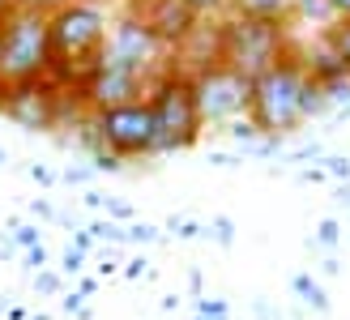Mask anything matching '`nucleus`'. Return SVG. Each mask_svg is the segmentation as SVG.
I'll return each mask as SVG.
<instances>
[{
    "mask_svg": "<svg viewBox=\"0 0 350 320\" xmlns=\"http://www.w3.org/2000/svg\"><path fill=\"white\" fill-rule=\"evenodd\" d=\"M107 13L90 0H68L51 13V81L60 90L81 94V85L90 81L98 68L103 43H107Z\"/></svg>",
    "mask_w": 350,
    "mask_h": 320,
    "instance_id": "f257e3e1",
    "label": "nucleus"
},
{
    "mask_svg": "<svg viewBox=\"0 0 350 320\" xmlns=\"http://www.w3.org/2000/svg\"><path fill=\"white\" fill-rule=\"evenodd\" d=\"M304 85H308V64L304 51L291 47L273 68L252 77V103L248 116L265 137H286L304 124Z\"/></svg>",
    "mask_w": 350,
    "mask_h": 320,
    "instance_id": "f03ea898",
    "label": "nucleus"
},
{
    "mask_svg": "<svg viewBox=\"0 0 350 320\" xmlns=\"http://www.w3.org/2000/svg\"><path fill=\"white\" fill-rule=\"evenodd\" d=\"M51 73V13L17 5L0 22V77L34 81Z\"/></svg>",
    "mask_w": 350,
    "mask_h": 320,
    "instance_id": "7ed1b4c3",
    "label": "nucleus"
},
{
    "mask_svg": "<svg viewBox=\"0 0 350 320\" xmlns=\"http://www.w3.org/2000/svg\"><path fill=\"white\" fill-rule=\"evenodd\" d=\"M286 26L291 22H273V17L226 13L222 17V60L239 68L243 77H260L295 47Z\"/></svg>",
    "mask_w": 350,
    "mask_h": 320,
    "instance_id": "20e7f679",
    "label": "nucleus"
},
{
    "mask_svg": "<svg viewBox=\"0 0 350 320\" xmlns=\"http://www.w3.org/2000/svg\"><path fill=\"white\" fill-rule=\"evenodd\" d=\"M150 107H154V129H159V154H175L197 146L205 133L201 107H197V85L184 68H167V73L150 85Z\"/></svg>",
    "mask_w": 350,
    "mask_h": 320,
    "instance_id": "39448f33",
    "label": "nucleus"
},
{
    "mask_svg": "<svg viewBox=\"0 0 350 320\" xmlns=\"http://www.w3.org/2000/svg\"><path fill=\"white\" fill-rule=\"evenodd\" d=\"M167 43L154 34L137 13H129V17H120V22H111L107 26V43H103V64H120V68H129V73H137V77H146L150 85L159 81L167 68H175L171 60H167Z\"/></svg>",
    "mask_w": 350,
    "mask_h": 320,
    "instance_id": "423d86ee",
    "label": "nucleus"
},
{
    "mask_svg": "<svg viewBox=\"0 0 350 320\" xmlns=\"http://www.w3.org/2000/svg\"><path fill=\"white\" fill-rule=\"evenodd\" d=\"M90 120H94L98 146L111 150L120 163H124V158H150V154H159V129H154L150 98H133V103L107 107V111H90Z\"/></svg>",
    "mask_w": 350,
    "mask_h": 320,
    "instance_id": "0eeeda50",
    "label": "nucleus"
},
{
    "mask_svg": "<svg viewBox=\"0 0 350 320\" xmlns=\"http://www.w3.org/2000/svg\"><path fill=\"white\" fill-rule=\"evenodd\" d=\"M192 85H197V107L205 129H226L231 120L248 116L252 103V77H243L239 68H231L226 60H214L192 73Z\"/></svg>",
    "mask_w": 350,
    "mask_h": 320,
    "instance_id": "6e6552de",
    "label": "nucleus"
},
{
    "mask_svg": "<svg viewBox=\"0 0 350 320\" xmlns=\"http://www.w3.org/2000/svg\"><path fill=\"white\" fill-rule=\"evenodd\" d=\"M73 90H60L51 77H34V81H5V98H0V116L13 120L26 133H51L64 116V107Z\"/></svg>",
    "mask_w": 350,
    "mask_h": 320,
    "instance_id": "1a4fd4ad",
    "label": "nucleus"
},
{
    "mask_svg": "<svg viewBox=\"0 0 350 320\" xmlns=\"http://www.w3.org/2000/svg\"><path fill=\"white\" fill-rule=\"evenodd\" d=\"M81 107L85 111H107V107H120V103H133V98H150V81L129 73L120 64H103L90 73V81L81 85Z\"/></svg>",
    "mask_w": 350,
    "mask_h": 320,
    "instance_id": "9d476101",
    "label": "nucleus"
},
{
    "mask_svg": "<svg viewBox=\"0 0 350 320\" xmlns=\"http://www.w3.org/2000/svg\"><path fill=\"white\" fill-rule=\"evenodd\" d=\"M133 13L142 17V22H146L154 34H159V39H163L171 51H175V43H180L192 26H197V17H201L197 9L188 5V0H142Z\"/></svg>",
    "mask_w": 350,
    "mask_h": 320,
    "instance_id": "9b49d317",
    "label": "nucleus"
},
{
    "mask_svg": "<svg viewBox=\"0 0 350 320\" xmlns=\"http://www.w3.org/2000/svg\"><path fill=\"white\" fill-rule=\"evenodd\" d=\"M231 13L273 17V22H291V17H295V0H231Z\"/></svg>",
    "mask_w": 350,
    "mask_h": 320,
    "instance_id": "f8f14e48",
    "label": "nucleus"
},
{
    "mask_svg": "<svg viewBox=\"0 0 350 320\" xmlns=\"http://www.w3.org/2000/svg\"><path fill=\"white\" fill-rule=\"evenodd\" d=\"M321 39H325V43H329V47H334L338 56L350 64V17H334V22L321 30Z\"/></svg>",
    "mask_w": 350,
    "mask_h": 320,
    "instance_id": "ddd939ff",
    "label": "nucleus"
},
{
    "mask_svg": "<svg viewBox=\"0 0 350 320\" xmlns=\"http://www.w3.org/2000/svg\"><path fill=\"white\" fill-rule=\"evenodd\" d=\"M325 111H329V94H325V85L308 73V85H304V120L325 116Z\"/></svg>",
    "mask_w": 350,
    "mask_h": 320,
    "instance_id": "4468645a",
    "label": "nucleus"
},
{
    "mask_svg": "<svg viewBox=\"0 0 350 320\" xmlns=\"http://www.w3.org/2000/svg\"><path fill=\"white\" fill-rule=\"evenodd\" d=\"M295 291H299V295H308V304L317 308V312H325V291L317 286V282H308V278H295Z\"/></svg>",
    "mask_w": 350,
    "mask_h": 320,
    "instance_id": "2eb2a0df",
    "label": "nucleus"
},
{
    "mask_svg": "<svg viewBox=\"0 0 350 320\" xmlns=\"http://www.w3.org/2000/svg\"><path fill=\"white\" fill-rule=\"evenodd\" d=\"M192 9H197L201 17H222V13H231V0H188Z\"/></svg>",
    "mask_w": 350,
    "mask_h": 320,
    "instance_id": "dca6fc26",
    "label": "nucleus"
},
{
    "mask_svg": "<svg viewBox=\"0 0 350 320\" xmlns=\"http://www.w3.org/2000/svg\"><path fill=\"white\" fill-rule=\"evenodd\" d=\"M17 5H26V9H43V13H56L60 5H68V0H17Z\"/></svg>",
    "mask_w": 350,
    "mask_h": 320,
    "instance_id": "f3484780",
    "label": "nucleus"
},
{
    "mask_svg": "<svg viewBox=\"0 0 350 320\" xmlns=\"http://www.w3.org/2000/svg\"><path fill=\"white\" fill-rule=\"evenodd\" d=\"M329 175H338V180H342V175H350V163H346V158H329V167H325Z\"/></svg>",
    "mask_w": 350,
    "mask_h": 320,
    "instance_id": "a211bd4d",
    "label": "nucleus"
},
{
    "mask_svg": "<svg viewBox=\"0 0 350 320\" xmlns=\"http://www.w3.org/2000/svg\"><path fill=\"white\" fill-rule=\"evenodd\" d=\"M321 243H338V222H321Z\"/></svg>",
    "mask_w": 350,
    "mask_h": 320,
    "instance_id": "6ab92c4d",
    "label": "nucleus"
},
{
    "mask_svg": "<svg viewBox=\"0 0 350 320\" xmlns=\"http://www.w3.org/2000/svg\"><path fill=\"white\" fill-rule=\"evenodd\" d=\"M325 5H329L334 17H350V0H325Z\"/></svg>",
    "mask_w": 350,
    "mask_h": 320,
    "instance_id": "aec40b11",
    "label": "nucleus"
},
{
    "mask_svg": "<svg viewBox=\"0 0 350 320\" xmlns=\"http://www.w3.org/2000/svg\"><path fill=\"white\" fill-rule=\"evenodd\" d=\"M64 269L77 274V269H81V252H68V256H64Z\"/></svg>",
    "mask_w": 350,
    "mask_h": 320,
    "instance_id": "412c9836",
    "label": "nucleus"
},
{
    "mask_svg": "<svg viewBox=\"0 0 350 320\" xmlns=\"http://www.w3.org/2000/svg\"><path fill=\"white\" fill-rule=\"evenodd\" d=\"M17 243H26V248H34V226H22V230H17Z\"/></svg>",
    "mask_w": 350,
    "mask_h": 320,
    "instance_id": "4be33fe9",
    "label": "nucleus"
},
{
    "mask_svg": "<svg viewBox=\"0 0 350 320\" xmlns=\"http://www.w3.org/2000/svg\"><path fill=\"white\" fill-rule=\"evenodd\" d=\"M30 175H34L39 184H47V180H51V171H47V167H30Z\"/></svg>",
    "mask_w": 350,
    "mask_h": 320,
    "instance_id": "5701e85b",
    "label": "nucleus"
},
{
    "mask_svg": "<svg viewBox=\"0 0 350 320\" xmlns=\"http://www.w3.org/2000/svg\"><path fill=\"white\" fill-rule=\"evenodd\" d=\"M9 9H17V0H0V22H5V13Z\"/></svg>",
    "mask_w": 350,
    "mask_h": 320,
    "instance_id": "b1692460",
    "label": "nucleus"
},
{
    "mask_svg": "<svg viewBox=\"0 0 350 320\" xmlns=\"http://www.w3.org/2000/svg\"><path fill=\"white\" fill-rule=\"evenodd\" d=\"M0 163H5V154H0Z\"/></svg>",
    "mask_w": 350,
    "mask_h": 320,
    "instance_id": "393cba45",
    "label": "nucleus"
}]
</instances>
